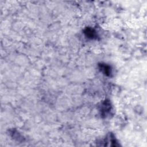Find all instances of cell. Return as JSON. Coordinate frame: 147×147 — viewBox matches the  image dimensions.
Returning <instances> with one entry per match:
<instances>
[{"mask_svg":"<svg viewBox=\"0 0 147 147\" xmlns=\"http://www.w3.org/2000/svg\"><path fill=\"white\" fill-rule=\"evenodd\" d=\"M84 33L85 36L90 39H95L97 38V33L95 30L91 28H86L84 30Z\"/></svg>","mask_w":147,"mask_h":147,"instance_id":"7a4b0ae2","label":"cell"},{"mask_svg":"<svg viewBox=\"0 0 147 147\" xmlns=\"http://www.w3.org/2000/svg\"><path fill=\"white\" fill-rule=\"evenodd\" d=\"M111 109V107L110 102L109 100H105L102 103L100 109L101 115L106 117L110 113Z\"/></svg>","mask_w":147,"mask_h":147,"instance_id":"6da1fadb","label":"cell"},{"mask_svg":"<svg viewBox=\"0 0 147 147\" xmlns=\"http://www.w3.org/2000/svg\"><path fill=\"white\" fill-rule=\"evenodd\" d=\"M99 68L100 70V71H102L103 73V74H105L106 76H110V75L111 74V67L106 64H99Z\"/></svg>","mask_w":147,"mask_h":147,"instance_id":"3957f363","label":"cell"}]
</instances>
